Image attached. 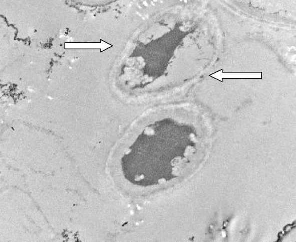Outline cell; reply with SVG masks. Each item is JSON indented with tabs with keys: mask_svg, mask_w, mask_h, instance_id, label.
<instances>
[{
	"mask_svg": "<svg viewBox=\"0 0 296 242\" xmlns=\"http://www.w3.org/2000/svg\"><path fill=\"white\" fill-rule=\"evenodd\" d=\"M209 76L222 82L223 79H261V72H223L221 69Z\"/></svg>",
	"mask_w": 296,
	"mask_h": 242,
	"instance_id": "obj_2",
	"label": "cell"
},
{
	"mask_svg": "<svg viewBox=\"0 0 296 242\" xmlns=\"http://www.w3.org/2000/svg\"><path fill=\"white\" fill-rule=\"evenodd\" d=\"M181 130L178 125L168 119L145 129L123 157L125 178L134 185L149 187L174 178L183 154Z\"/></svg>",
	"mask_w": 296,
	"mask_h": 242,
	"instance_id": "obj_1",
	"label": "cell"
}]
</instances>
